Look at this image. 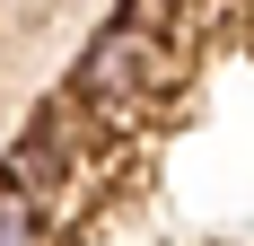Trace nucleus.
I'll list each match as a JSON object with an SVG mask.
<instances>
[{"mask_svg":"<svg viewBox=\"0 0 254 246\" xmlns=\"http://www.w3.org/2000/svg\"><path fill=\"white\" fill-rule=\"evenodd\" d=\"M176 79H184V53L158 26L149 0H123V18H105L88 35V53H79V106L105 115V123H131L149 97H167Z\"/></svg>","mask_w":254,"mask_h":246,"instance_id":"nucleus-1","label":"nucleus"},{"mask_svg":"<svg viewBox=\"0 0 254 246\" xmlns=\"http://www.w3.org/2000/svg\"><path fill=\"white\" fill-rule=\"evenodd\" d=\"M0 246H44V211L18 185H0Z\"/></svg>","mask_w":254,"mask_h":246,"instance_id":"nucleus-2","label":"nucleus"}]
</instances>
